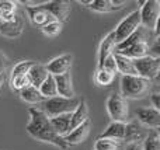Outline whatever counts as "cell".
<instances>
[{"label":"cell","instance_id":"29","mask_svg":"<svg viewBox=\"0 0 160 150\" xmlns=\"http://www.w3.org/2000/svg\"><path fill=\"white\" fill-rule=\"evenodd\" d=\"M114 79H115V75H112V73L107 72L104 69H98L96 73V81L100 86H110V84H112Z\"/></svg>","mask_w":160,"mask_h":150},{"label":"cell","instance_id":"14","mask_svg":"<svg viewBox=\"0 0 160 150\" xmlns=\"http://www.w3.org/2000/svg\"><path fill=\"white\" fill-rule=\"evenodd\" d=\"M90 128H91V122L90 119H87L86 122H83L82 125H79L78 128L72 129L66 136L63 138L65 142L68 146H75V145H80L87 139L88 133H90Z\"/></svg>","mask_w":160,"mask_h":150},{"label":"cell","instance_id":"20","mask_svg":"<svg viewBox=\"0 0 160 150\" xmlns=\"http://www.w3.org/2000/svg\"><path fill=\"white\" fill-rule=\"evenodd\" d=\"M88 119V105L86 100H80L78 108L72 112V119H70V131L78 128L83 122Z\"/></svg>","mask_w":160,"mask_h":150},{"label":"cell","instance_id":"5","mask_svg":"<svg viewBox=\"0 0 160 150\" xmlns=\"http://www.w3.org/2000/svg\"><path fill=\"white\" fill-rule=\"evenodd\" d=\"M139 14H141V25L146 30L152 31L158 38L160 22V3L158 0H148L139 10Z\"/></svg>","mask_w":160,"mask_h":150},{"label":"cell","instance_id":"15","mask_svg":"<svg viewBox=\"0 0 160 150\" xmlns=\"http://www.w3.org/2000/svg\"><path fill=\"white\" fill-rule=\"evenodd\" d=\"M146 138V132H145L143 125L133 121L125 125V135H124V140L131 145V143H142V140H145Z\"/></svg>","mask_w":160,"mask_h":150},{"label":"cell","instance_id":"33","mask_svg":"<svg viewBox=\"0 0 160 150\" xmlns=\"http://www.w3.org/2000/svg\"><path fill=\"white\" fill-rule=\"evenodd\" d=\"M100 69H104V70H107V72L112 73V75H115V73L118 72V70H117V62H115V58H114V53L104 59V62H102Z\"/></svg>","mask_w":160,"mask_h":150},{"label":"cell","instance_id":"31","mask_svg":"<svg viewBox=\"0 0 160 150\" xmlns=\"http://www.w3.org/2000/svg\"><path fill=\"white\" fill-rule=\"evenodd\" d=\"M10 86H11V89L16 90V91H21L22 89L31 86L30 79H28V75L17 76V77H10Z\"/></svg>","mask_w":160,"mask_h":150},{"label":"cell","instance_id":"13","mask_svg":"<svg viewBox=\"0 0 160 150\" xmlns=\"http://www.w3.org/2000/svg\"><path fill=\"white\" fill-rule=\"evenodd\" d=\"M42 7L45 10H48L53 17H55L56 21L63 22L68 20L70 14V6L68 2H63V0H53V2H47Z\"/></svg>","mask_w":160,"mask_h":150},{"label":"cell","instance_id":"24","mask_svg":"<svg viewBox=\"0 0 160 150\" xmlns=\"http://www.w3.org/2000/svg\"><path fill=\"white\" fill-rule=\"evenodd\" d=\"M18 94H20V98L28 104H41L45 101V98L42 97L39 90L34 86L25 87V89H22L21 91H18Z\"/></svg>","mask_w":160,"mask_h":150},{"label":"cell","instance_id":"10","mask_svg":"<svg viewBox=\"0 0 160 150\" xmlns=\"http://www.w3.org/2000/svg\"><path fill=\"white\" fill-rule=\"evenodd\" d=\"M152 35H155V34L152 32V31L146 30L145 27H139L138 30L135 31V32L132 34L131 36H128L127 39H125L124 42H121V44H118L115 46V52H119V51H124L127 49V48L132 46V45H136V44H142V42H145V44H149L150 42V38H152ZM150 45V44H149Z\"/></svg>","mask_w":160,"mask_h":150},{"label":"cell","instance_id":"19","mask_svg":"<svg viewBox=\"0 0 160 150\" xmlns=\"http://www.w3.org/2000/svg\"><path fill=\"white\" fill-rule=\"evenodd\" d=\"M149 48L150 45L149 44H136V45H132V46L127 48L124 51H119V52H115V53H119L122 56H127V58L132 59V60H136V59H141V58H145V56L149 55Z\"/></svg>","mask_w":160,"mask_h":150},{"label":"cell","instance_id":"22","mask_svg":"<svg viewBox=\"0 0 160 150\" xmlns=\"http://www.w3.org/2000/svg\"><path fill=\"white\" fill-rule=\"evenodd\" d=\"M125 125L124 122H111L107 126L104 132L101 133L100 138H105V139H114V140H124V135H125Z\"/></svg>","mask_w":160,"mask_h":150},{"label":"cell","instance_id":"35","mask_svg":"<svg viewBox=\"0 0 160 150\" xmlns=\"http://www.w3.org/2000/svg\"><path fill=\"white\" fill-rule=\"evenodd\" d=\"M6 67H7V58H6V55L0 51V75H4Z\"/></svg>","mask_w":160,"mask_h":150},{"label":"cell","instance_id":"27","mask_svg":"<svg viewBox=\"0 0 160 150\" xmlns=\"http://www.w3.org/2000/svg\"><path fill=\"white\" fill-rule=\"evenodd\" d=\"M82 4H88V8L97 13H110L112 10L111 0H93V2H80Z\"/></svg>","mask_w":160,"mask_h":150},{"label":"cell","instance_id":"1","mask_svg":"<svg viewBox=\"0 0 160 150\" xmlns=\"http://www.w3.org/2000/svg\"><path fill=\"white\" fill-rule=\"evenodd\" d=\"M30 122L25 126V131L37 140H41L45 143H51V145L56 146L61 150H68L69 146L66 145L63 138H61L59 135H56V132L53 131L51 121L47 115L42 112V109L38 108H30Z\"/></svg>","mask_w":160,"mask_h":150},{"label":"cell","instance_id":"8","mask_svg":"<svg viewBox=\"0 0 160 150\" xmlns=\"http://www.w3.org/2000/svg\"><path fill=\"white\" fill-rule=\"evenodd\" d=\"M133 66H135L136 75L152 81L153 79H156L159 76L160 58H153V56L148 55V56H145V58L133 60Z\"/></svg>","mask_w":160,"mask_h":150},{"label":"cell","instance_id":"17","mask_svg":"<svg viewBox=\"0 0 160 150\" xmlns=\"http://www.w3.org/2000/svg\"><path fill=\"white\" fill-rule=\"evenodd\" d=\"M70 119H72V114H63V115L49 118L53 131L61 138H65L70 132Z\"/></svg>","mask_w":160,"mask_h":150},{"label":"cell","instance_id":"12","mask_svg":"<svg viewBox=\"0 0 160 150\" xmlns=\"http://www.w3.org/2000/svg\"><path fill=\"white\" fill-rule=\"evenodd\" d=\"M136 117H138V122L141 125L149 126L152 129H158L160 126V111L155 108H143L136 109Z\"/></svg>","mask_w":160,"mask_h":150},{"label":"cell","instance_id":"18","mask_svg":"<svg viewBox=\"0 0 160 150\" xmlns=\"http://www.w3.org/2000/svg\"><path fill=\"white\" fill-rule=\"evenodd\" d=\"M48 76H49V73L47 72V67H45V65L41 63H34L28 72V79H30L31 86L37 87V89H39V86L47 80Z\"/></svg>","mask_w":160,"mask_h":150},{"label":"cell","instance_id":"34","mask_svg":"<svg viewBox=\"0 0 160 150\" xmlns=\"http://www.w3.org/2000/svg\"><path fill=\"white\" fill-rule=\"evenodd\" d=\"M150 100H152V104H153L152 108L160 109V94H159L158 91H153L152 93V95H150Z\"/></svg>","mask_w":160,"mask_h":150},{"label":"cell","instance_id":"16","mask_svg":"<svg viewBox=\"0 0 160 150\" xmlns=\"http://www.w3.org/2000/svg\"><path fill=\"white\" fill-rule=\"evenodd\" d=\"M56 83V90H58V95L65 98H73L75 97V89H73V81L70 72L65 73L61 76H53Z\"/></svg>","mask_w":160,"mask_h":150},{"label":"cell","instance_id":"32","mask_svg":"<svg viewBox=\"0 0 160 150\" xmlns=\"http://www.w3.org/2000/svg\"><path fill=\"white\" fill-rule=\"evenodd\" d=\"M41 31L47 36H56V35H59V34H61V31H62V22L53 21V22H51V24L42 27Z\"/></svg>","mask_w":160,"mask_h":150},{"label":"cell","instance_id":"3","mask_svg":"<svg viewBox=\"0 0 160 150\" xmlns=\"http://www.w3.org/2000/svg\"><path fill=\"white\" fill-rule=\"evenodd\" d=\"M152 90V81L141 76H122L121 91L125 100H141L145 98Z\"/></svg>","mask_w":160,"mask_h":150},{"label":"cell","instance_id":"11","mask_svg":"<svg viewBox=\"0 0 160 150\" xmlns=\"http://www.w3.org/2000/svg\"><path fill=\"white\" fill-rule=\"evenodd\" d=\"M42 6H44V4H42ZM42 6H38V7L25 6V10H27L30 20L32 21V24L38 25L39 28H42V27H45V25L51 24V22L56 21L55 17H53L48 10H45Z\"/></svg>","mask_w":160,"mask_h":150},{"label":"cell","instance_id":"25","mask_svg":"<svg viewBox=\"0 0 160 150\" xmlns=\"http://www.w3.org/2000/svg\"><path fill=\"white\" fill-rule=\"evenodd\" d=\"M39 93L42 94V97L45 98V100H48V98H53L58 95V90H56V83H55V79H53V76H48L47 80L44 81V83L39 86Z\"/></svg>","mask_w":160,"mask_h":150},{"label":"cell","instance_id":"36","mask_svg":"<svg viewBox=\"0 0 160 150\" xmlns=\"http://www.w3.org/2000/svg\"><path fill=\"white\" fill-rule=\"evenodd\" d=\"M111 4H112V10L115 11V10H121L127 4V2H124V0H111Z\"/></svg>","mask_w":160,"mask_h":150},{"label":"cell","instance_id":"38","mask_svg":"<svg viewBox=\"0 0 160 150\" xmlns=\"http://www.w3.org/2000/svg\"><path fill=\"white\" fill-rule=\"evenodd\" d=\"M4 80H6L4 75H0V89H2V86L4 84Z\"/></svg>","mask_w":160,"mask_h":150},{"label":"cell","instance_id":"23","mask_svg":"<svg viewBox=\"0 0 160 150\" xmlns=\"http://www.w3.org/2000/svg\"><path fill=\"white\" fill-rule=\"evenodd\" d=\"M114 58L117 62V70L122 73V76H138L136 75L133 60L127 56H122L119 53H114Z\"/></svg>","mask_w":160,"mask_h":150},{"label":"cell","instance_id":"28","mask_svg":"<svg viewBox=\"0 0 160 150\" xmlns=\"http://www.w3.org/2000/svg\"><path fill=\"white\" fill-rule=\"evenodd\" d=\"M121 149V142L114 139H105V138H98L94 143V150H119Z\"/></svg>","mask_w":160,"mask_h":150},{"label":"cell","instance_id":"30","mask_svg":"<svg viewBox=\"0 0 160 150\" xmlns=\"http://www.w3.org/2000/svg\"><path fill=\"white\" fill-rule=\"evenodd\" d=\"M32 65H34V62H31V60L18 62V63L13 67V70H11V77L28 75V72H30V69H31V66H32Z\"/></svg>","mask_w":160,"mask_h":150},{"label":"cell","instance_id":"7","mask_svg":"<svg viewBox=\"0 0 160 150\" xmlns=\"http://www.w3.org/2000/svg\"><path fill=\"white\" fill-rule=\"evenodd\" d=\"M141 27V14L139 10H135L133 13H131L129 16H127L112 31L114 41H115V46L121 42H124L128 36H131L138 28Z\"/></svg>","mask_w":160,"mask_h":150},{"label":"cell","instance_id":"37","mask_svg":"<svg viewBox=\"0 0 160 150\" xmlns=\"http://www.w3.org/2000/svg\"><path fill=\"white\" fill-rule=\"evenodd\" d=\"M125 150H143V149H142V143H131V145L127 146Z\"/></svg>","mask_w":160,"mask_h":150},{"label":"cell","instance_id":"2","mask_svg":"<svg viewBox=\"0 0 160 150\" xmlns=\"http://www.w3.org/2000/svg\"><path fill=\"white\" fill-rule=\"evenodd\" d=\"M18 4L11 0H0V34L16 38L22 32L24 18L17 11Z\"/></svg>","mask_w":160,"mask_h":150},{"label":"cell","instance_id":"4","mask_svg":"<svg viewBox=\"0 0 160 150\" xmlns=\"http://www.w3.org/2000/svg\"><path fill=\"white\" fill-rule=\"evenodd\" d=\"M80 100L76 97L73 98H65L61 95H56L53 98H48L44 101V112L48 118H53L58 115L63 114H72L76 108H78Z\"/></svg>","mask_w":160,"mask_h":150},{"label":"cell","instance_id":"9","mask_svg":"<svg viewBox=\"0 0 160 150\" xmlns=\"http://www.w3.org/2000/svg\"><path fill=\"white\" fill-rule=\"evenodd\" d=\"M72 63H73V55L65 53V55H61L58 58L52 59L48 65H45V67H47V72L51 76H61L69 72L70 67H72Z\"/></svg>","mask_w":160,"mask_h":150},{"label":"cell","instance_id":"21","mask_svg":"<svg viewBox=\"0 0 160 150\" xmlns=\"http://www.w3.org/2000/svg\"><path fill=\"white\" fill-rule=\"evenodd\" d=\"M114 51H115V41H114V35L112 32H110L107 36H104V39L101 41L98 48V69L101 67L102 62L107 56L112 55Z\"/></svg>","mask_w":160,"mask_h":150},{"label":"cell","instance_id":"6","mask_svg":"<svg viewBox=\"0 0 160 150\" xmlns=\"http://www.w3.org/2000/svg\"><path fill=\"white\" fill-rule=\"evenodd\" d=\"M107 111L112 122H124L127 123V119L129 117V105L128 101L118 93H112L107 98Z\"/></svg>","mask_w":160,"mask_h":150},{"label":"cell","instance_id":"26","mask_svg":"<svg viewBox=\"0 0 160 150\" xmlns=\"http://www.w3.org/2000/svg\"><path fill=\"white\" fill-rule=\"evenodd\" d=\"M143 150H160V135L158 129H152L146 135L143 143H142Z\"/></svg>","mask_w":160,"mask_h":150}]
</instances>
